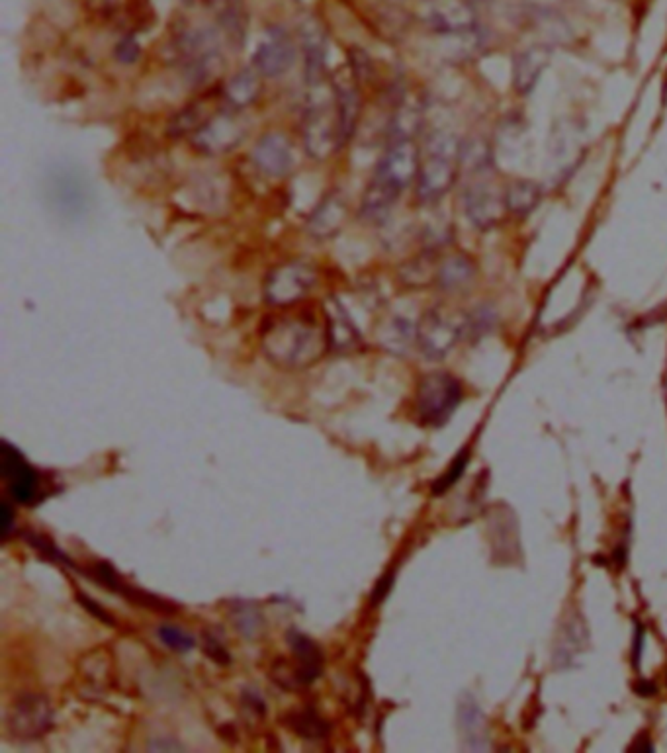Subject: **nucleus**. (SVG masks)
<instances>
[{
	"instance_id": "dca6fc26",
	"label": "nucleus",
	"mask_w": 667,
	"mask_h": 753,
	"mask_svg": "<svg viewBox=\"0 0 667 753\" xmlns=\"http://www.w3.org/2000/svg\"><path fill=\"white\" fill-rule=\"evenodd\" d=\"M253 165L270 178L286 177L294 167L292 141L280 132L265 133L253 147Z\"/></svg>"
},
{
	"instance_id": "58836bf2",
	"label": "nucleus",
	"mask_w": 667,
	"mask_h": 753,
	"mask_svg": "<svg viewBox=\"0 0 667 753\" xmlns=\"http://www.w3.org/2000/svg\"><path fill=\"white\" fill-rule=\"evenodd\" d=\"M392 583H394V574H388V576L382 577L380 583H378V587H376L374 593H372V603H380V601L388 595Z\"/></svg>"
},
{
	"instance_id": "e433bc0d",
	"label": "nucleus",
	"mask_w": 667,
	"mask_h": 753,
	"mask_svg": "<svg viewBox=\"0 0 667 753\" xmlns=\"http://www.w3.org/2000/svg\"><path fill=\"white\" fill-rule=\"evenodd\" d=\"M644 640H646V632L640 624H636V634H634V644H632V664L640 665L642 660V650H644Z\"/></svg>"
},
{
	"instance_id": "cd10ccee",
	"label": "nucleus",
	"mask_w": 667,
	"mask_h": 753,
	"mask_svg": "<svg viewBox=\"0 0 667 753\" xmlns=\"http://www.w3.org/2000/svg\"><path fill=\"white\" fill-rule=\"evenodd\" d=\"M81 671H83V677L89 681L90 687H94V691H104L112 683V675H114L112 656L108 654V650L98 648L90 652L89 656H85Z\"/></svg>"
},
{
	"instance_id": "1a4fd4ad",
	"label": "nucleus",
	"mask_w": 667,
	"mask_h": 753,
	"mask_svg": "<svg viewBox=\"0 0 667 753\" xmlns=\"http://www.w3.org/2000/svg\"><path fill=\"white\" fill-rule=\"evenodd\" d=\"M421 16L441 36H466L478 28V14L470 0H427Z\"/></svg>"
},
{
	"instance_id": "a19ab883",
	"label": "nucleus",
	"mask_w": 667,
	"mask_h": 753,
	"mask_svg": "<svg viewBox=\"0 0 667 753\" xmlns=\"http://www.w3.org/2000/svg\"><path fill=\"white\" fill-rule=\"evenodd\" d=\"M10 527H12V507L4 503L2 505V536L4 538L10 534Z\"/></svg>"
},
{
	"instance_id": "bb28decb",
	"label": "nucleus",
	"mask_w": 667,
	"mask_h": 753,
	"mask_svg": "<svg viewBox=\"0 0 667 753\" xmlns=\"http://www.w3.org/2000/svg\"><path fill=\"white\" fill-rule=\"evenodd\" d=\"M284 724H286L294 734H298L300 738H304V740H312V742L325 740L327 734H329V726H327V722H325L315 710L308 709L290 712V714H286Z\"/></svg>"
},
{
	"instance_id": "20e7f679",
	"label": "nucleus",
	"mask_w": 667,
	"mask_h": 753,
	"mask_svg": "<svg viewBox=\"0 0 667 753\" xmlns=\"http://www.w3.org/2000/svg\"><path fill=\"white\" fill-rule=\"evenodd\" d=\"M464 398L460 382L448 372H433L421 378L415 392L417 419L427 427H443Z\"/></svg>"
},
{
	"instance_id": "9d476101",
	"label": "nucleus",
	"mask_w": 667,
	"mask_h": 753,
	"mask_svg": "<svg viewBox=\"0 0 667 753\" xmlns=\"http://www.w3.org/2000/svg\"><path fill=\"white\" fill-rule=\"evenodd\" d=\"M488 175H478L464 188L462 206L468 222L478 229H491L503 220L507 212L505 194H499L497 188L488 180Z\"/></svg>"
},
{
	"instance_id": "f257e3e1",
	"label": "nucleus",
	"mask_w": 667,
	"mask_h": 753,
	"mask_svg": "<svg viewBox=\"0 0 667 753\" xmlns=\"http://www.w3.org/2000/svg\"><path fill=\"white\" fill-rule=\"evenodd\" d=\"M268 360L286 370H302L319 362L329 347L327 323L313 313H282L270 317L261 331Z\"/></svg>"
},
{
	"instance_id": "6e6552de",
	"label": "nucleus",
	"mask_w": 667,
	"mask_h": 753,
	"mask_svg": "<svg viewBox=\"0 0 667 753\" xmlns=\"http://www.w3.org/2000/svg\"><path fill=\"white\" fill-rule=\"evenodd\" d=\"M55 712L45 695L26 693L18 697L6 714V730L20 742H34L44 738L53 728Z\"/></svg>"
},
{
	"instance_id": "b1692460",
	"label": "nucleus",
	"mask_w": 667,
	"mask_h": 753,
	"mask_svg": "<svg viewBox=\"0 0 667 753\" xmlns=\"http://www.w3.org/2000/svg\"><path fill=\"white\" fill-rule=\"evenodd\" d=\"M478 274L474 261L466 255H452L437 268V282L446 292H460L468 288Z\"/></svg>"
},
{
	"instance_id": "f704fd0d",
	"label": "nucleus",
	"mask_w": 667,
	"mask_h": 753,
	"mask_svg": "<svg viewBox=\"0 0 667 753\" xmlns=\"http://www.w3.org/2000/svg\"><path fill=\"white\" fill-rule=\"evenodd\" d=\"M204 652L216 664L227 665L231 662V654L223 646L222 640H218L214 634H206L204 636Z\"/></svg>"
},
{
	"instance_id": "7ed1b4c3",
	"label": "nucleus",
	"mask_w": 667,
	"mask_h": 753,
	"mask_svg": "<svg viewBox=\"0 0 667 753\" xmlns=\"http://www.w3.org/2000/svg\"><path fill=\"white\" fill-rule=\"evenodd\" d=\"M310 89L313 94L310 96L302 124L304 147L312 159L325 161L337 149H341L335 90L329 96V90L323 87V83L310 85Z\"/></svg>"
},
{
	"instance_id": "0eeeda50",
	"label": "nucleus",
	"mask_w": 667,
	"mask_h": 753,
	"mask_svg": "<svg viewBox=\"0 0 667 753\" xmlns=\"http://www.w3.org/2000/svg\"><path fill=\"white\" fill-rule=\"evenodd\" d=\"M319 272L308 261H288L268 272L265 300L274 308H290L302 302L317 284Z\"/></svg>"
},
{
	"instance_id": "4468645a",
	"label": "nucleus",
	"mask_w": 667,
	"mask_h": 753,
	"mask_svg": "<svg viewBox=\"0 0 667 753\" xmlns=\"http://www.w3.org/2000/svg\"><path fill=\"white\" fill-rule=\"evenodd\" d=\"M296 61V45L284 28H270L253 57V67L267 79L286 75Z\"/></svg>"
},
{
	"instance_id": "a211bd4d",
	"label": "nucleus",
	"mask_w": 667,
	"mask_h": 753,
	"mask_svg": "<svg viewBox=\"0 0 667 753\" xmlns=\"http://www.w3.org/2000/svg\"><path fill=\"white\" fill-rule=\"evenodd\" d=\"M347 214V200L339 192H331L315 206L308 220V231L315 239H331L347 222Z\"/></svg>"
},
{
	"instance_id": "6ab92c4d",
	"label": "nucleus",
	"mask_w": 667,
	"mask_h": 753,
	"mask_svg": "<svg viewBox=\"0 0 667 753\" xmlns=\"http://www.w3.org/2000/svg\"><path fill=\"white\" fill-rule=\"evenodd\" d=\"M333 90H335V104H337V118H339V139L343 147L355 135L358 116H360V94L355 85L349 81L333 83Z\"/></svg>"
},
{
	"instance_id": "2f4dec72",
	"label": "nucleus",
	"mask_w": 667,
	"mask_h": 753,
	"mask_svg": "<svg viewBox=\"0 0 667 753\" xmlns=\"http://www.w3.org/2000/svg\"><path fill=\"white\" fill-rule=\"evenodd\" d=\"M222 26L231 40H239V42L243 40V34H245V10H243L241 2H237V0L227 2V6L223 8L222 12Z\"/></svg>"
},
{
	"instance_id": "c85d7f7f",
	"label": "nucleus",
	"mask_w": 667,
	"mask_h": 753,
	"mask_svg": "<svg viewBox=\"0 0 667 753\" xmlns=\"http://www.w3.org/2000/svg\"><path fill=\"white\" fill-rule=\"evenodd\" d=\"M214 114H208L206 104L196 102L177 112L171 122H169V135L173 137H184V135H194L198 132Z\"/></svg>"
},
{
	"instance_id": "5701e85b",
	"label": "nucleus",
	"mask_w": 667,
	"mask_h": 753,
	"mask_svg": "<svg viewBox=\"0 0 667 753\" xmlns=\"http://www.w3.org/2000/svg\"><path fill=\"white\" fill-rule=\"evenodd\" d=\"M302 44L306 53V77L308 83H323L325 77V55H327V42L323 32L317 24H306L302 28Z\"/></svg>"
},
{
	"instance_id": "423d86ee",
	"label": "nucleus",
	"mask_w": 667,
	"mask_h": 753,
	"mask_svg": "<svg viewBox=\"0 0 667 753\" xmlns=\"http://www.w3.org/2000/svg\"><path fill=\"white\" fill-rule=\"evenodd\" d=\"M177 49L190 81L202 85L222 69V51L216 34L208 28H188L177 40Z\"/></svg>"
},
{
	"instance_id": "f8f14e48",
	"label": "nucleus",
	"mask_w": 667,
	"mask_h": 753,
	"mask_svg": "<svg viewBox=\"0 0 667 753\" xmlns=\"http://www.w3.org/2000/svg\"><path fill=\"white\" fill-rule=\"evenodd\" d=\"M460 333L462 327L456 325V321L446 311L435 308L423 315L415 339L425 356L441 360L454 349Z\"/></svg>"
},
{
	"instance_id": "412c9836",
	"label": "nucleus",
	"mask_w": 667,
	"mask_h": 753,
	"mask_svg": "<svg viewBox=\"0 0 667 753\" xmlns=\"http://www.w3.org/2000/svg\"><path fill=\"white\" fill-rule=\"evenodd\" d=\"M400 196V192L392 188L388 182H384L382 178L372 177L360 202V216L368 222H378L392 210Z\"/></svg>"
},
{
	"instance_id": "4be33fe9",
	"label": "nucleus",
	"mask_w": 667,
	"mask_h": 753,
	"mask_svg": "<svg viewBox=\"0 0 667 753\" xmlns=\"http://www.w3.org/2000/svg\"><path fill=\"white\" fill-rule=\"evenodd\" d=\"M548 51L544 47H529L521 51V55L515 59L513 67V85L521 94H527L536 87L538 79L542 77L546 65H548Z\"/></svg>"
},
{
	"instance_id": "f03ea898",
	"label": "nucleus",
	"mask_w": 667,
	"mask_h": 753,
	"mask_svg": "<svg viewBox=\"0 0 667 753\" xmlns=\"http://www.w3.org/2000/svg\"><path fill=\"white\" fill-rule=\"evenodd\" d=\"M460 147L450 133H433L417 175V198L423 204L439 202L454 186L460 167Z\"/></svg>"
},
{
	"instance_id": "4c0bfd02",
	"label": "nucleus",
	"mask_w": 667,
	"mask_h": 753,
	"mask_svg": "<svg viewBox=\"0 0 667 753\" xmlns=\"http://www.w3.org/2000/svg\"><path fill=\"white\" fill-rule=\"evenodd\" d=\"M77 599H79V601H81V603H83V605H85V607L89 609L90 615H94L96 619H100V621L102 622H108V624H112V622H114V619H112V617H110L108 613H104L100 605L92 603V601H90L89 597H87L85 593H77Z\"/></svg>"
},
{
	"instance_id": "ea45409f",
	"label": "nucleus",
	"mask_w": 667,
	"mask_h": 753,
	"mask_svg": "<svg viewBox=\"0 0 667 753\" xmlns=\"http://www.w3.org/2000/svg\"><path fill=\"white\" fill-rule=\"evenodd\" d=\"M634 691H636L640 697H654V695L658 693L656 683H654V681H648V679H640V681L634 685Z\"/></svg>"
},
{
	"instance_id": "39448f33",
	"label": "nucleus",
	"mask_w": 667,
	"mask_h": 753,
	"mask_svg": "<svg viewBox=\"0 0 667 753\" xmlns=\"http://www.w3.org/2000/svg\"><path fill=\"white\" fill-rule=\"evenodd\" d=\"M288 644L292 650L294 662L278 660L270 669V677L288 691H298L308 685L323 673V652L319 646L302 632L292 630L288 634Z\"/></svg>"
},
{
	"instance_id": "7c9ffc66",
	"label": "nucleus",
	"mask_w": 667,
	"mask_h": 753,
	"mask_svg": "<svg viewBox=\"0 0 667 753\" xmlns=\"http://www.w3.org/2000/svg\"><path fill=\"white\" fill-rule=\"evenodd\" d=\"M468 462H470V454H468V448L460 450L458 456L452 460V464L448 466L445 474L433 484V493L435 495H443L448 489L454 488L456 482L464 476L466 468H468Z\"/></svg>"
},
{
	"instance_id": "72a5a7b5",
	"label": "nucleus",
	"mask_w": 667,
	"mask_h": 753,
	"mask_svg": "<svg viewBox=\"0 0 667 753\" xmlns=\"http://www.w3.org/2000/svg\"><path fill=\"white\" fill-rule=\"evenodd\" d=\"M157 636L161 638V642H163L167 648H171V650H175V652H190V650L196 646L194 638H192L188 632H184V630L178 628V626H171V624H163V626L157 630Z\"/></svg>"
},
{
	"instance_id": "393cba45",
	"label": "nucleus",
	"mask_w": 667,
	"mask_h": 753,
	"mask_svg": "<svg viewBox=\"0 0 667 753\" xmlns=\"http://www.w3.org/2000/svg\"><path fill=\"white\" fill-rule=\"evenodd\" d=\"M542 200V190L533 180H513L505 190L507 212L517 218H527L538 208Z\"/></svg>"
},
{
	"instance_id": "473e14b6",
	"label": "nucleus",
	"mask_w": 667,
	"mask_h": 753,
	"mask_svg": "<svg viewBox=\"0 0 667 753\" xmlns=\"http://www.w3.org/2000/svg\"><path fill=\"white\" fill-rule=\"evenodd\" d=\"M460 728L464 730L466 738H474V748H482L478 744V734H482L484 716L476 707V703H464L460 707Z\"/></svg>"
},
{
	"instance_id": "aec40b11",
	"label": "nucleus",
	"mask_w": 667,
	"mask_h": 753,
	"mask_svg": "<svg viewBox=\"0 0 667 753\" xmlns=\"http://www.w3.org/2000/svg\"><path fill=\"white\" fill-rule=\"evenodd\" d=\"M261 77L263 75L255 67H247V69H241L239 73H235L223 89V96H225L227 104L235 110H243V108L255 104L257 98L261 96V90H263Z\"/></svg>"
},
{
	"instance_id": "f3484780",
	"label": "nucleus",
	"mask_w": 667,
	"mask_h": 753,
	"mask_svg": "<svg viewBox=\"0 0 667 753\" xmlns=\"http://www.w3.org/2000/svg\"><path fill=\"white\" fill-rule=\"evenodd\" d=\"M323 315L327 323L329 347L337 353H353L362 347V335L356 327L349 311L337 298H331L323 304Z\"/></svg>"
},
{
	"instance_id": "9b49d317",
	"label": "nucleus",
	"mask_w": 667,
	"mask_h": 753,
	"mask_svg": "<svg viewBox=\"0 0 667 753\" xmlns=\"http://www.w3.org/2000/svg\"><path fill=\"white\" fill-rule=\"evenodd\" d=\"M421 169V153L413 139H394L390 141L384 157L380 159L374 177L382 178L398 192L417 182Z\"/></svg>"
},
{
	"instance_id": "ddd939ff",
	"label": "nucleus",
	"mask_w": 667,
	"mask_h": 753,
	"mask_svg": "<svg viewBox=\"0 0 667 753\" xmlns=\"http://www.w3.org/2000/svg\"><path fill=\"white\" fill-rule=\"evenodd\" d=\"M2 478L10 497L20 505H32L40 495V474L32 468L20 450L10 443L2 448Z\"/></svg>"
},
{
	"instance_id": "2eb2a0df",
	"label": "nucleus",
	"mask_w": 667,
	"mask_h": 753,
	"mask_svg": "<svg viewBox=\"0 0 667 753\" xmlns=\"http://www.w3.org/2000/svg\"><path fill=\"white\" fill-rule=\"evenodd\" d=\"M243 135L245 130L233 114L218 112L192 135V143L206 155H223L235 149L241 143Z\"/></svg>"
},
{
	"instance_id": "a878e982",
	"label": "nucleus",
	"mask_w": 667,
	"mask_h": 753,
	"mask_svg": "<svg viewBox=\"0 0 667 753\" xmlns=\"http://www.w3.org/2000/svg\"><path fill=\"white\" fill-rule=\"evenodd\" d=\"M51 194L55 196V202L63 212L77 214L85 208V196L87 194H85L81 178L77 175H71L67 171L59 173L57 177L53 178Z\"/></svg>"
},
{
	"instance_id": "79ce46f5",
	"label": "nucleus",
	"mask_w": 667,
	"mask_h": 753,
	"mask_svg": "<svg viewBox=\"0 0 667 753\" xmlns=\"http://www.w3.org/2000/svg\"><path fill=\"white\" fill-rule=\"evenodd\" d=\"M632 750H636V752H652L654 746L650 744V740L646 736H640V740L632 744Z\"/></svg>"
},
{
	"instance_id": "37998d69",
	"label": "nucleus",
	"mask_w": 667,
	"mask_h": 753,
	"mask_svg": "<svg viewBox=\"0 0 667 753\" xmlns=\"http://www.w3.org/2000/svg\"><path fill=\"white\" fill-rule=\"evenodd\" d=\"M470 2H484V0H470Z\"/></svg>"
},
{
	"instance_id": "c9c22d12",
	"label": "nucleus",
	"mask_w": 667,
	"mask_h": 753,
	"mask_svg": "<svg viewBox=\"0 0 667 753\" xmlns=\"http://www.w3.org/2000/svg\"><path fill=\"white\" fill-rule=\"evenodd\" d=\"M114 55H116V59H118L120 63L130 65V63H135V61L139 59V55H141V47L135 42V38L128 36V38H124L120 44L116 45Z\"/></svg>"
},
{
	"instance_id": "c756f323",
	"label": "nucleus",
	"mask_w": 667,
	"mask_h": 753,
	"mask_svg": "<svg viewBox=\"0 0 667 753\" xmlns=\"http://www.w3.org/2000/svg\"><path fill=\"white\" fill-rule=\"evenodd\" d=\"M233 626L245 636V638H257L263 628H265V621H263V615L253 607V605H247V603H237L233 607V611L229 613Z\"/></svg>"
}]
</instances>
